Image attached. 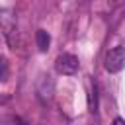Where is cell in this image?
I'll list each match as a JSON object with an SVG mask.
<instances>
[{
	"label": "cell",
	"mask_w": 125,
	"mask_h": 125,
	"mask_svg": "<svg viewBox=\"0 0 125 125\" xmlns=\"http://www.w3.org/2000/svg\"><path fill=\"white\" fill-rule=\"evenodd\" d=\"M0 29L4 33V37L14 45V33L18 31V20H16V14L14 10L10 8H0Z\"/></svg>",
	"instance_id": "6da1fadb"
},
{
	"label": "cell",
	"mask_w": 125,
	"mask_h": 125,
	"mask_svg": "<svg viewBox=\"0 0 125 125\" xmlns=\"http://www.w3.org/2000/svg\"><path fill=\"white\" fill-rule=\"evenodd\" d=\"M104 66H105V70L111 72V74L121 72L123 66H125V47H113L111 51H107Z\"/></svg>",
	"instance_id": "7a4b0ae2"
},
{
	"label": "cell",
	"mask_w": 125,
	"mask_h": 125,
	"mask_svg": "<svg viewBox=\"0 0 125 125\" xmlns=\"http://www.w3.org/2000/svg\"><path fill=\"white\" fill-rule=\"evenodd\" d=\"M78 66H80L78 59H76L74 55H70V53H62V55H59L57 61H55V68H57V72H59V74H64V76L74 74V72L78 70Z\"/></svg>",
	"instance_id": "3957f363"
},
{
	"label": "cell",
	"mask_w": 125,
	"mask_h": 125,
	"mask_svg": "<svg viewBox=\"0 0 125 125\" xmlns=\"http://www.w3.org/2000/svg\"><path fill=\"white\" fill-rule=\"evenodd\" d=\"M53 92H55V82L49 74H41L39 80H37V94L43 102H49L53 98Z\"/></svg>",
	"instance_id": "277c9868"
},
{
	"label": "cell",
	"mask_w": 125,
	"mask_h": 125,
	"mask_svg": "<svg viewBox=\"0 0 125 125\" xmlns=\"http://www.w3.org/2000/svg\"><path fill=\"white\" fill-rule=\"evenodd\" d=\"M35 39H37V47H39V51H41V53H45V51L49 49V43H51V37H49V33H47L45 29H37V33H35Z\"/></svg>",
	"instance_id": "5b68a950"
},
{
	"label": "cell",
	"mask_w": 125,
	"mask_h": 125,
	"mask_svg": "<svg viewBox=\"0 0 125 125\" xmlns=\"http://www.w3.org/2000/svg\"><path fill=\"white\" fill-rule=\"evenodd\" d=\"M0 125H25V121L20 117V115H14V113H6L0 117Z\"/></svg>",
	"instance_id": "8992f818"
},
{
	"label": "cell",
	"mask_w": 125,
	"mask_h": 125,
	"mask_svg": "<svg viewBox=\"0 0 125 125\" xmlns=\"http://www.w3.org/2000/svg\"><path fill=\"white\" fill-rule=\"evenodd\" d=\"M8 61L6 59H0V82H4L8 78Z\"/></svg>",
	"instance_id": "52a82bcc"
},
{
	"label": "cell",
	"mask_w": 125,
	"mask_h": 125,
	"mask_svg": "<svg viewBox=\"0 0 125 125\" xmlns=\"http://www.w3.org/2000/svg\"><path fill=\"white\" fill-rule=\"evenodd\" d=\"M111 125H125V119H123V117H115Z\"/></svg>",
	"instance_id": "ba28073f"
}]
</instances>
